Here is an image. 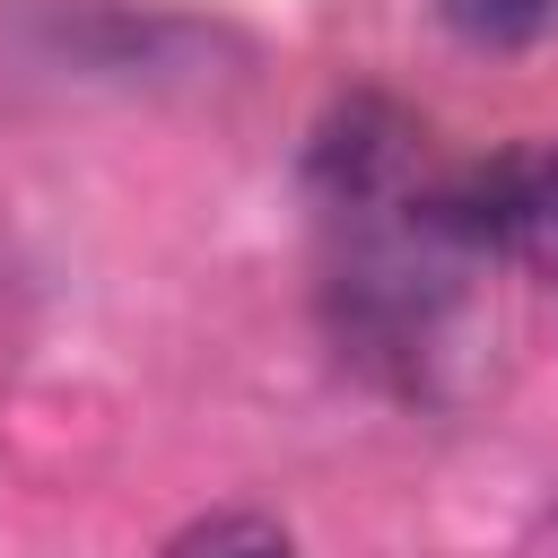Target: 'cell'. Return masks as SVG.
I'll return each mask as SVG.
<instances>
[{
	"label": "cell",
	"instance_id": "1",
	"mask_svg": "<svg viewBox=\"0 0 558 558\" xmlns=\"http://www.w3.org/2000/svg\"><path fill=\"white\" fill-rule=\"evenodd\" d=\"M418 218L462 262H514V270L558 279V148L471 157L445 183H418Z\"/></svg>",
	"mask_w": 558,
	"mask_h": 558
},
{
	"label": "cell",
	"instance_id": "2",
	"mask_svg": "<svg viewBox=\"0 0 558 558\" xmlns=\"http://www.w3.org/2000/svg\"><path fill=\"white\" fill-rule=\"evenodd\" d=\"M305 183L331 218H357V209H392L418 192V122L392 105V96H349L323 113L314 148H305Z\"/></svg>",
	"mask_w": 558,
	"mask_h": 558
},
{
	"label": "cell",
	"instance_id": "4",
	"mask_svg": "<svg viewBox=\"0 0 558 558\" xmlns=\"http://www.w3.org/2000/svg\"><path fill=\"white\" fill-rule=\"evenodd\" d=\"M166 558H296L262 514H218V523H201V532H183Z\"/></svg>",
	"mask_w": 558,
	"mask_h": 558
},
{
	"label": "cell",
	"instance_id": "3",
	"mask_svg": "<svg viewBox=\"0 0 558 558\" xmlns=\"http://www.w3.org/2000/svg\"><path fill=\"white\" fill-rule=\"evenodd\" d=\"M436 17L471 52H523L558 26V0H436Z\"/></svg>",
	"mask_w": 558,
	"mask_h": 558
}]
</instances>
